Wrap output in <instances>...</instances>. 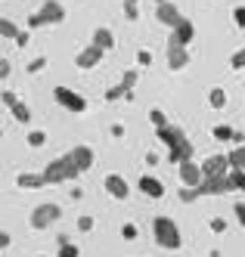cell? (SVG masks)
I'll list each match as a JSON object with an SVG mask.
<instances>
[{
  "mask_svg": "<svg viewBox=\"0 0 245 257\" xmlns=\"http://www.w3.org/2000/svg\"><path fill=\"white\" fill-rule=\"evenodd\" d=\"M155 134H158V140L168 146V161L180 164V161H186V158H193V155H196L190 137L183 134V127H177V124H165V127H158Z\"/></svg>",
  "mask_w": 245,
  "mask_h": 257,
  "instance_id": "cell-1",
  "label": "cell"
},
{
  "mask_svg": "<svg viewBox=\"0 0 245 257\" xmlns=\"http://www.w3.org/2000/svg\"><path fill=\"white\" fill-rule=\"evenodd\" d=\"M41 174H44V180H47V186H56V183H65V180L81 177V168H78V161L71 158V152H65V155H59V158H53Z\"/></svg>",
  "mask_w": 245,
  "mask_h": 257,
  "instance_id": "cell-2",
  "label": "cell"
},
{
  "mask_svg": "<svg viewBox=\"0 0 245 257\" xmlns=\"http://www.w3.org/2000/svg\"><path fill=\"white\" fill-rule=\"evenodd\" d=\"M152 235H155V245H158V248H168V251H177V248L183 245L180 226L174 223L171 217H155V220H152Z\"/></svg>",
  "mask_w": 245,
  "mask_h": 257,
  "instance_id": "cell-3",
  "label": "cell"
},
{
  "mask_svg": "<svg viewBox=\"0 0 245 257\" xmlns=\"http://www.w3.org/2000/svg\"><path fill=\"white\" fill-rule=\"evenodd\" d=\"M65 19V7L59 0H44L41 10L28 16V28H44V25H59Z\"/></svg>",
  "mask_w": 245,
  "mask_h": 257,
  "instance_id": "cell-4",
  "label": "cell"
},
{
  "mask_svg": "<svg viewBox=\"0 0 245 257\" xmlns=\"http://www.w3.org/2000/svg\"><path fill=\"white\" fill-rule=\"evenodd\" d=\"M59 217H62V208L53 205V201H47V205H37V208L31 211V226H34V229H50Z\"/></svg>",
  "mask_w": 245,
  "mask_h": 257,
  "instance_id": "cell-5",
  "label": "cell"
},
{
  "mask_svg": "<svg viewBox=\"0 0 245 257\" xmlns=\"http://www.w3.org/2000/svg\"><path fill=\"white\" fill-rule=\"evenodd\" d=\"M196 189V195L202 198V195H223V192H233L236 189V183H233V177L227 174V177H211V180H202L199 186H193Z\"/></svg>",
  "mask_w": 245,
  "mask_h": 257,
  "instance_id": "cell-6",
  "label": "cell"
},
{
  "mask_svg": "<svg viewBox=\"0 0 245 257\" xmlns=\"http://www.w3.org/2000/svg\"><path fill=\"white\" fill-rule=\"evenodd\" d=\"M53 99L59 102L62 108H68V112H74V115H81L84 108H87V99H84L81 93H74L71 87H56V90H53Z\"/></svg>",
  "mask_w": 245,
  "mask_h": 257,
  "instance_id": "cell-7",
  "label": "cell"
},
{
  "mask_svg": "<svg viewBox=\"0 0 245 257\" xmlns=\"http://www.w3.org/2000/svg\"><path fill=\"white\" fill-rule=\"evenodd\" d=\"M230 174V161L227 155H208L202 161V177L205 180H211V177H227Z\"/></svg>",
  "mask_w": 245,
  "mask_h": 257,
  "instance_id": "cell-8",
  "label": "cell"
},
{
  "mask_svg": "<svg viewBox=\"0 0 245 257\" xmlns=\"http://www.w3.org/2000/svg\"><path fill=\"white\" fill-rule=\"evenodd\" d=\"M155 19L168 28H177L183 22V16L177 10V4H171V0H158V7H155Z\"/></svg>",
  "mask_w": 245,
  "mask_h": 257,
  "instance_id": "cell-9",
  "label": "cell"
},
{
  "mask_svg": "<svg viewBox=\"0 0 245 257\" xmlns=\"http://www.w3.org/2000/svg\"><path fill=\"white\" fill-rule=\"evenodd\" d=\"M177 174H180V180H183V186H199V183L205 180V177H202V164L193 161V158L180 161V164H177Z\"/></svg>",
  "mask_w": 245,
  "mask_h": 257,
  "instance_id": "cell-10",
  "label": "cell"
},
{
  "mask_svg": "<svg viewBox=\"0 0 245 257\" xmlns=\"http://www.w3.org/2000/svg\"><path fill=\"white\" fill-rule=\"evenodd\" d=\"M165 56H168V68H171V71H180V68L190 65V50L174 44V41H168V53H165Z\"/></svg>",
  "mask_w": 245,
  "mask_h": 257,
  "instance_id": "cell-11",
  "label": "cell"
},
{
  "mask_svg": "<svg viewBox=\"0 0 245 257\" xmlns=\"http://www.w3.org/2000/svg\"><path fill=\"white\" fill-rule=\"evenodd\" d=\"M193 38H196V25H193L190 19H183L177 28H171V38H168V41H174V44H180V47H190Z\"/></svg>",
  "mask_w": 245,
  "mask_h": 257,
  "instance_id": "cell-12",
  "label": "cell"
},
{
  "mask_svg": "<svg viewBox=\"0 0 245 257\" xmlns=\"http://www.w3.org/2000/svg\"><path fill=\"white\" fill-rule=\"evenodd\" d=\"M100 62H103V50H100V47H93V44H90V47H84L78 56H74V65L84 68V71H87V68H93V65H100Z\"/></svg>",
  "mask_w": 245,
  "mask_h": 257,
  "instance_id": "cell-13",
  "label": "cell"
},
{
  "mask_svg": "<svg viewBox=\"0 0 245 257\" xmlns=\"http://www.w3.org/2000/svg\"><path fill=\"white\" fill-rule=\"evenodd\" d=\"M106 192H109L112 198H127V195H130V186H127V180H124L121 174H109V177H106Z\"/></svg>",
  "mask_w": 245,
  "mask_h": 257,
  "instance_id": "cell-14",
  "label": "cell"
},
{
  "mask_svg": "<svg viewBox=\"0 0 245 257\" xmlns=\"http://www.w3.org/2000/svg\"><path fill=\"white\" fill-rule=\"evenodd\" d=\"M137 186H140V192H143V195H149V198H161V195H165V183H161L158 177H149V174H143Z\"/></svg>",
  "mask_w": 245,
  "mask_h": 257,
  "instance_id": "cell-15",
  "label": "cell"
},
{
  "mask_svg": "<svg viewBox=\"0 0 245 257\" xmlns=\"http://www.w3.org/2000/svg\"><path fill=\"white\" fill-rule=\"evenodd\" d=\"M71 158L78 161V168H81V174L93 168V149H90V146H74V149H71Z\"/></svg>",
  "mask_w": 245,
  "mask_h": 257,
  "instance_id": "cell-16",
  "label": "cell"
},
{
  "mask_svg": "<svg viewBox=\"0 0 245 257\" xmlns=\"http://www.w3.org/2000/svg\"><path fill=\"white\" fill-rule=\"evenodd\" d=\"M16 186L19 189H44L47 180H44V174H19L16 177Z\"/></svg>",
  "mask_w": 245,
  "mask_h": 257,
  "instance_id": "cell-17",
  "label": "cell"
},
{
  "mask_svg": "<svg viewBox=\"0 0 245 257\" xmlns=\"http://www.w3.org/2000/svg\"><path fill=\"white\" fill-rule=\"evenodd\" d=\"M93 47H100L103 53L112 50V47H115V34H112L109 28H97V31H93Z\"/></svg>",
  "mask_w": 245,
  "mask_h": 257,
  "instance_id": "cell-18",
  "label": "cell"
},
{
  "mask_svg": "<svg viewBox=\"0 0 245 257\" xmlns=\"http://www.w3.org/2000/svg\"><path fill=\"white\" fill-rule=\"evenodd\" d=\"M227 161H230V171H245V143L227 152Z\"/></svg>",
  "mask_w": 245,
  "mask_h": 257,
  "instance_id": "cell-19",
  "label": "cell"
},
{
  "mask_svg": "<svg viewBox=\"0 0 245 257\" xmlns=\"http://www.w3.org/2000/svg\"><path fill=\"white\" fill-rule=\"evenodd\" d=\"M10 112H13V118H16L19 124H28V121H31V108H28V105H25L22 99H19V102H16V105L10 108Z\"/></svg>",
  "mask_w": 245,
  "mask_h": 257,
  "instance_id": "cell-20",
  "label": "cell"
},
{
  "mask_svg": "<svg viewBox=\"0 0 245 257\" xmlns=\"http://www.w3.org/2000/svg\"><path fill=\"white\" fill-rule=\"evenodd\" d=\"M211 137H214L217 143H233V127H227V124H217L214 131H211Z\"/></svg>",
  "mask_w": 245,
  "mask_h": 257,
  "instance_id": "cell-21",
  "label": "cell"
},
{
  "mask_svg": "<svg viewBox=\"0 0 245 257\" xmlns=\"http://www.w3.org/2000/svg\"><path fill=\"white\" fill-rule=\"evenodd\" d=\"M0 38L16 41V38H19V25H16V22H10V19H0Z\"/></svg>",
  "mask_w": 245,
  "mask_h": 257,
  "instance_id": "cell-22",
  "label": "cell"
},
{
  "mask_svg": "<svg viewBox=\"0 0 245 257\" xmlns=\"http://www.w3.org/2000/svg\"><path fill=\"white\" fill-rule=\"evenodd\" d=\"M208 102H211V108H223L227 105V93H223V87H214L211 93H208Z\"/></svg>",
  "mask_w": 245,
  "mask_h": 257,
  "instance_id": "cell-23",
  "label": "cell"
},
{
  "mask_svg": "<svg viewBox=\"0 0 245 257\" xmlns=\"http://www.w3.org/2000/svg\"><path fill=\"white\" fill-rule=\"evenodd\" d=\"M149 121H152V127H155V131H158V127H165V124H171V121L165 118V112H161V108H152V112H149Z\"/></svg>",
  "mask_w": 245,
  "mask_h": 257,
  "instance_id": "cell-24",
  "label": "cell"
},
{
  "mask_svg": "<svg viewBox=\"0 0 245 257\" xmlns=\"http://www.w3.org/2000/svg\"><path fill=\"white\" fill-rule=\"evenodd\" d=\"M121 96H127V99H130V93H127L121 84H115L112 90H106V99H109V102H115V99H121Z\"/></svg>",
  "mask_w": 245,
  "mask_h": 257,
  "instance_id": "cell-25",
  "label": "cell"
},
{
  "mask_svg": "<svg viewBox=\"0 0 245 257\" xmlns=\"http://www.w3.org/2000/svg\"><path fill=\"white\" fill-rule=\"evenodd\" d=\"M124 16L127 19H137L140 16V0H124Z\"/></svg>",
  "mask_w": 245,
  "mask_h": 257,
  "instance_id": "cell-26",
  "label": "cell"
},
{
  "mask_svg": "<svg viewBox=\"0 0 245 257\" xmlns=\"http://www.w3.org/2000/svg\"><path fill=\"white\" fill-rule=\"evenodd\" d=\"M137 78H140V75H137V71H134V68H130V71H124V78H121V87L127 90V93H130V90H134V84H137Z\"/></svg>",
  "mask_w": 245,
  "mask_h": 257,
  "instance_id": "cell-27",
  "label": "cell"
},
{
  "mask_svg": "<svg viewBox=\"0 0 245 257\" xmlns=\"http://www.w3.org/2000/svg\"><path fill=\"white\" fill-rule=\"evenodd\" d=\"M59 257H81V248L71 245V242H65V245H59Z\"/></svg>",
  "mask_w": 245,
  "mask_h": 257,
  "instance_id": "cell-28",
  "label": "cell"
},
{
  "mask_svg": "<svg viewBox=\"0 0 245 257\" xmlns=\"http://www.w3.org/2000/svg\"><path fill=\"white\" fill-rule=\"evenodd\" d=\"M47 143V134L44 131H31L28 134V146H34V149H37V146H44Z\"/></svg>",
  "mask_w": 245,
  "mask_h": 257,
  "instance_id": "cell-29",
  "label": "cell"
},
{
  "mask_svg": "<svg viewBox=\"0 0 245 257\" xmlns=\"http://www.w3.org/2000/svg\"><path fill=\"white\" fill-rule=\"evenodd\" d=\"M230 65H233V68H236V71H239V68H245V47H242V50H236V53H233V59H230Z\"/></svg>",
  "mask_w": 245,
  "mask_h": 257,
  "instance_id": "cell-30",
  "label": "cell"
},
{
  "mask_svg": "<svg viewBox=\"0 0 245 257\" xmlns=\"http://www.w3.org/2000/svg\"><path fill=\"white\" fill-rule=\"evenodd\" d=\"M177 195H180V201H186V205H190V201H196V198H199V195H196V189H193V186H183V189H180V192H177Z\"/></svg>",
  "mask_w": 245,
  "mask_h": 257,
  "instance_id": "cell-31",
  "label": "cell"
},
{
  "mask_svg": "<svg viewBox=\"0 0 245 257\" xmlns=\"http://www.w3.org/2000/svg\"><path fill=\"white\" fill-rule=\"evenodd\" d=\"M44 65H47V59H44V56H37V59L28 62V71H31V75H37V71H44Z\"/></svg>",
  "mask_w": 245,
  "mask_h": 257,
  "instance_id": "cell-32",
  "label": "cell"
},
{
  "mask_svg": "<svg viewBox=\"0 0 245 257\" xmlns=\"http://www.w3.org/2000/svg\"><path fill=\"white\" fill-rule=\"evenodd\" d=\"M78 229H81V232H90V229H93V217H90V214L78 217Z\"/></svg>",
  "mask_w": 245,
  "mask_h": 257,
  "instance_id": "cell-33",
  "label": "cell"
},
{
  "mask_svg": "<svg viewBox=\"0 0 245 257\" xmlns=\"http://www.w3.org/2000/svg\"><path fill=\"white\" fill-rule=\"evenodd\" d=\"M0 102H4V105H10V108H13V105H16L19 99H16V93H13V90H4V93H0Z\"/></svg>",
  "mask_w": 245,
  "mask_h": 257,
  "instance_id": "cell-34",
  "label": "cell"
},
{
  "mask_svg": "<svg viewBox=\"0 0 245 257\" xmlns=\"http://www.w3.org/2000/svg\"><path fill=\"white\" fill-rule=\"evenodd\" d=\"M233 19H236L239 28H245V7H236V10H233Z\"/></svg>",
  "mask_w": 245,
  "mask_h": 257,
  "instance_id": "cell-35",
  "label": "cell"
},
{
  "mask_svg": "<svg viewBox=\"0 0 245 257\" xmlns=\"http://www.w3.org/2000/svg\"><path fill=\"white\" fill-rule=\"evenodd\" d=\"M121 235H124V238H137V226H134V223H124V226H121Z\"/></svg>",
  "mask_w": 245,
  "mask_h": 257,
  "instance_id": "cell-36",
  "label": "cell"
},
{
  "mask_svg": "<svg viewBox=\"0 0 245 257\" xmlns=\"http://www.w3.org/2000/svg\"><path fill=\"white\" fill-rule=\"evenodd\" d=\"M10 71H13L10 59H0V81H4V78H10Z\"/></svg>",
  "mask_w": 245,
  "mask_h": 257,
  "instance_id": "cell-37",
  "label": "cell"
},
{
  "mask_svg": "<svg viewBox=\"0 0 245 257\" xmlns=\"http://www.w3.org/2000/svg\"><path fill=\"white\" fill-rule=\"evenodd\" d=\"M137 62H140V65H149V62H152V53H149V50H140V53H137Z\"/></svg>",
  "mask_w": 245,
  "mask_h": 257,
  "instance_id": "cell-38",
  "label": "cell"
},
{
  "mask_svg": "<svg viewBox=\"0 0 245 257\" xmlns=\"http://www.w3.org/2000/svg\"><path fill=\"white\" fill-rule=\"evenodd\" d=\"M211 229H214V232H223V229H227V223H223V217H214V220H211Z\"/></svg>",
  "mask_w": 245,
  "mask_h": 257,
  "instance_id": "cell-39",
  "label": "cell"
},
{
  "mask_svg": "<svg viewBox=\"0 0 245 257\" xmlns=\"http://www.w3.org/2000/svg\"><path fill=\"white\" fill-rule=\"evenodd\" d=\"M233 211H236V217H239V223L245 226V201H239V205H236Z\"/></svg>",
  "mask_w": 245,
  "mask_h": 257,
  "instance_id": "cell-40",
  "label": "cell"
},
{
  "mask_svg": "<svg viewBox=\"0 0 245 257\" xmlns=\"http://www.w3.org/2000/svg\"><path fill=\"white\" fill-rule=\"evenodd\" d=\"M10 242H13V238H10V232H0V251H4V248H10Z\"/></svg>",
  "mask_w": 245,
  "mask_h": 257,
  "instance_id": "cell-41",
  "label": "cell"
},
{
  "mask_svg": "<svg viewBox=\"0 0 245 257\" xmlns=\"http://www.w3.org/2000/svg\"><path fill=\"white\" fill-rule=\"evenodd\" d=\"M19 47H28V31H19V38H16Z\"/></svg>",
  "mask_w": 245,
  "mask_h": 257,
  "instance_id": "cell-42",
  "label": "cell"
},
{
  "mask_svg": "<svg viewBox=\"0 0 245 257\" xmlns=\"http://www.w3.org/2000/svg\"><path fill=\"white\" fill-rule=\"evenodd\" d=\"M0 137H4V131H0Z\"/></svg>",
  "mask_w": 245,
  "mask_h": 257,
  "instance_id": "cell-43",
  "label": "cell"
}]
</instances>
